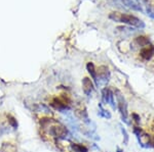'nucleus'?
<instances>
[{"instance_id": "nucleus-1", "label": "nucleus", "mask_w": 154, "mask_h": 152, "mask_svg": "<svg viewBox=\"0 0 154 152\" xmlns=\"http://www.w3.org/2000/svg\"><path fill=\"white\" fill-rule=\"evenodd\" d=\"M110 18H113L114 20L120 22L125 25L131 26V27L138 28V29H142L145 28V24L143 20L138 18L135 15L131 14H126V13H112L110 14Z\"/></svg>"}, {"instance_id": "nucleus-2", "label": "nucleus", "mask_w": 154, "mask_h": 152, "mask_svg": "<svg viewBox=\"0 0 154 152\" xmlns=\"http://www.w3.org/2000/svg\"><path fill=\"white\" fill-rule=\"evenodd\" d=\"M48 134L59 140H69L71 137L70 131L68 128L60 124L59 122H55L48 127Z\"/></svg>"}, {"instance_id": "nucleus-3", "label": "nucleus", "mask_w": 154, "mask_h": 152, "mask_svg": "<svg viewBox=\"0 0 154 152\" xmlns=\"http://www.w3.org/2000/svg\"><path fill=\"white\" fill-rule=\"evenodd\" d=\"M114 96L117 99V109H118L119 113L121 115V120L123 122L129 125V111H127V103H126L125 98L123 97V95L121 94V92L119 90H115Z\"/></svg>"}, {"instance_id": "nucleus-4", "label": "nucleus", "mask_w": 154, "mask_h": 152, "mask_svg": "<svg viewBox=\"0 0 154 152\" xmlns=\"http://www.w3.org/2000/svg\"><path fill=\"white\" fill-rule=\"evenodd\" d=\"M51 106L60 112H66L70 110V100L67 96L55 97L51 102Z\"/></svg>"}, {"instance_id": "nucleus-5", "label": "nucleus", "mask_w": 154, "mask_h": 152, "mask_svg": "<svg viewBox=\"0 0 154 152\" xmlns=\"http://www.w3.org/2000/svg\"><path fill=\"white\" fill-rule=\"evenodd\" d=\"M110 80V70L107 66L102 65L97 70V84L96 86L106 85Z\"/></svg>"}, {"instance_id": "nucleus-6", "label": "nucleus", "mask_w": 154, "mask_h": 152, "mask_svg": "<svg viewBox=\"0 0 154 152\" xmlns=\"http://www.w3.org/2000/svg\"><path fill=\"white\" fill-rule=\"evenodd\" d=\"M102 103L103 104H109L112 109H117V104L114 100V92L110 88H104L102 90Z\"/></svg>"}, {"instance_id": "nucleus-7", "label": "nucleus", "mask_w": 154, "mask_h": 152, "mask_svg": "<svg viewBox=\"0 0 154 152\" xmlns=\"http://www.w3.org/2000/svg\"><path fill=\"white\" fill-rule=\"evenodd\" d=\"M82 90H83V93L87 97L91 96V93L95 90V85H93V82L89 78L85 77L82 79Z\"/></svg>"}, {"instance_id": "nucleus-8", "label": "nucleus", "mask_w": 154, "mask_h": 152, "mask_svg": "<svg viewBox=\"0 0 154 152\" xmlns=\"http://www.w3.org/2000/svg\"><path fill=\"white\" fill-rule=\"evenodd\" d=\"M121 2L125 5L126 7L131 8L136 11H143V7L140 2V0H121Z\"/></svg>"}, {"instance_id": "nucleus-9", "label": "nucleus", "mask_w": 154, "mask_h": 152, "mask_svg": "<svg viewBox=\"0 0 154 152\" xmlns=\"http://www.w3.org/2000/svg\"><path fill=\"white\" fill-rule=\"evenodd\" d=\"M154 55V46H152L151 44L147 47H144L143 49L140 51V56L144 60H150Z\"/></svg>"}, {"instance_id": "nucleus-10", "label": "nucleus", "mask_w": 154, "mask_h": 152, "mask_svg": "<svg viewBox=\"0 0 154 152\" xmlns=\"http://www.w3.org/2000/svg\"><path fill=\"white\" fill-rule=\"evenodd\" d=\"M75 114L76 116L78 117L79 120H81L82 122L85 124V125H89V122H91V118H89V113H87V111H86V109H79V110H76L75 111Z\"/></svg>"}, {"instance_id": "nucleus-11", "label": "nucleus", "mask_w": 154, "mask_h": 152, "mask_svg": "<svg viewBox=\"0 0 154 152\" xmlns=\"http://www.w3.org/2000/svg\"><path fill=\"white\" fill-rule=\"evenodd\" d=\"M70 149L73 152H89L87 147H85L84 145L79 144V143H74V142H72L70 144Z\"/></svg>"}, {"instance_id": "nucleus-12", "label": "nucleus", "mask_w": 154, "mask_h": 152, "mask_svg": "<svg viewBox=\"0 0 154 152\" xmlns=\"http://www.w3.org/2000/svg\"><path fill=\"white\" fill-rule=\"evenodd\" d=\"M86 70L89 72V74L91 75V79L95 82V84H97V70L95 67V64L93 63H87L86 64Z\"/></svg>"}, {"instance_id": "nucleus-13", "label": "nucleus", "mask_w": 154, "mask_h": 152, "mask_svg": "<svg viewBox=\"0 0 154 152\" xmlns=\"http://www.w3.org/2000/svg\"><path fill=\"white\" fill-rule=\"evenodd\" d=\"M135 42L143 48L147 47V46H149L150 45V40L148 39V37H144V36H139V37H137Z\"/></svg>"}, {"instance_id": "nucleus-14", "label": "nucleus", "mask_w": 154, "mask_h": 152, "mask_svg": "<svg viewBox=\"0 0 154 152\" xmlns=\"http://www.w3.org/2000/svg\"><path fill=\"white\" fill-rule=\"evenodd\" d=\"M99 116L103 117V118H107V120H110L111 118V112L109 111V110L105 109V108H103V106H102V104H99V112H98Z\"/></svg>"}, {"instance_id": "nucleus-15", "label": "nucleus", "mask_w": 154, "mask_h": 152, "mask_svg": "<svg viewBox=\"0 0 154 152\" xmlns=\"http://www.w3.org/2000/svg\"><path fill=\"white\" fill-rule=\"evenodd\" d=\"M7 122H8V125L13 128V130H17V129H18L19 124L15 116H13L11 114H7Z\"/></svg>"}, {"instance_id": "nucleus-16", "label": "nucleus", "mask_w": 154, "mask_h": 152, "mask_svg": "<svg viewBox=\"0 0 154 152\" xmlns=\"http://www.w3.org/2000/svg\"><path fill=\"white\" fill-rule=\"evenodd\" d=\"M35 111L37 112H49L51 110L48 109L47 106H45V105H43V104H37L35 106Z\"/></svg>"}, {"instance_id": "nucleus-17", "label": "nucleus", "mask_w": 154, "mask_h": 152, "mask_svg": "<svg viewBox=\"0 0 154 152\" xmlns=\"http://www.w3.org/2000/svg\"><path fill=\"white\" fill-rule=\"evenodd\" d=\"M120 131H121L122 135H123V143L124 144H127L129 143V134H127V132H126V130L124 129L123 127H122L121 125H120Z\"/></svg>"}, {"instance_id": "nucleus-18", "label": "nucleus", "mask_w": 154, "mask_h": 152, "mask_svg": "<svg viewBox=\"0 0 154 152\" xmlns=\"http://www.w3.org/2000/svg\"><path fill=\"white\" fill-rule=\"evenodd\" d=\"M146 13H147V15H148V16H150V18L154 20V7L153 6H147Z\"/></svg>"}, {"instance_id": "nucleus-19", "label": "nucleus", "mask_w": 154, "mask_h": 152, "mask_svg": "<svg viewBox=\"0 0 154 152\" xmlns=\"http://www.w3.org/2000/svg\"><path fill=\"white\" fill-rule=\"evenodd\" d=\"M131 117L134 118V120L137 122V124H139L140 120H141V118H140V115H138L137 113H135V112H134V113H131Z\"/></svg>"}, {"instance_id": "nucleus-20", "label": "nucleus", "mask_w": 154, "mask_h": 152, "mask_svg": "<svg viewBox=\"0 0 154 152\" xmlns=\"http://www.w3.org/2000/svg\"><path fill=\"white\" fill-rule=\"evenodd\" d=\"M116 152H123V151H122V150L120 149V148H117V149H116Z\"/></svg>"}, {"instance_id": "nucleus-21", "label": "nucleus", "mask_w": 154, "mask_h": 152, "mask_svg": "<svg viewBox=\"0 0 154 152\" xmlns=\"http://www.w3.org/2000/svg\"><path fill=\"white\" fill-rule=\"evenodd\" d=\"M151 146H152V147L154 148V142H152V143H151Z\"/></svg>"}]
</instances>
